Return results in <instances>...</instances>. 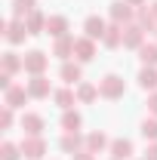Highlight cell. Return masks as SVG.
I'll use <instances>...</instances> for the list:
<instances>
[{
	"instance_id": "cell-1",
	"label": "cell",
	"mask_w": 157,
	"mask_h": 160,
	"mask_svg": "<svg viewBox=\"0 0 157 160\" xmlns=\"http://www.w3.org/2000/svg\"><path fill=\"white\" fill-rule=\"evenodd\" d=\"M99 96L108 102H117L126 96V83H123V77L120 74H105V77L99 80Z\"/></svg>"
},
{
	"instance_id": "cell-2",
	"label": "cell",
	"mask_w": 157,
	"mask_h": 160,
	"mask_svg": "<svg viewBox=\"0 0 157 160\" xmlns=\"http://www.w3.org/2000/svg\"><path fill=\"white\" fill-rule=\"evenodd\" d=\"M108 12H111V22H114V25H123V28L136 22V6H129L126 0H114Z\"/></svg>"
},
{
	"instance_id": "cell-3",
	"label": "cell",
	"mask_w": 157,
	"mask_h": 160,
	"mask_svg": "<svg viewBox=\"0 0 157 160\" xmlns=\"http://www.w3.org/2000/svg\"><path fill=\"white\" fill-rule=\"evenodd\" d=\"M49 68V56L46 52H40V49H31V52H25V74H31V77H37Z\"/></svg>"
},
{
	"instance_id": "cell-4",
	"label": "cell",
	"mask_w": 157,
	"mask_h": 160,
	"mask_svg": "<svg viewBox=\"0 0 157 160\" xmlns=\"http://www.w3.org/2000/svg\"><path fill=\"white\" fill-rule=\"evenodd\" d=\"M22 154L28 160H43L46 157V142H43V136H25L22 139Z\"/></svg>"
},
{
	"instance_id": "cell-5",
	"label": "cell",
	"mask_w": 157,
	"mask_h": 160,
	"mask_svg": "<svg viewBox=\"0 0 157 160\" xmlns=\"http://www.w3.org/2000/svg\"><path fill=\"white\" fill-rule=\"evenodd\" d=\"M0 31L6 34V40L16 46V43H25L28 37V28H25V22L22 19H13V22H0Z\"/></svg>"
},
{
	"instance_id": "cell-6",
	"label": "cell",
	"mask_w": 157,
	"mask_h": 160,
	"mask_svg": "<svg viewBox=\"0 0 157 160\" xmlns=\"http://www.w3.org/2000/svg\"><path fill=\"white\" fill-rule=\"evenodd\" d=\"M28 99H31L28 86H16V83H13V86L3 92V105H6V108H22V105H25Z\"/></svg>"
},
{
	"instance_id": "cell-7",
	"label": "cell",
	"mask_w": 157,
	"mask_h": 160,
	"mask_svg": "<svg viewBox=\"0 0 157 160\" xmlns=\"http://www.w3.org/2000/svg\"><path fill=\"white\" fill-rule=\"evenodd\" d=\"M74 56H77L80 65L93 62V59H96V40H89V37H77V40H74Z\"/></svg>"
},
{
	"instance_id": "cell-8",
	"label": "cell",
	"mask_w": 157,
	"mask_h": 160,
	"mask_svg": "<svg viewBox=\"0 0 157 160\" xmlns=\"http://www.w3.org/2000/svg\"><path fill=\"white\" fill-rule=\"evenodd\" d=\"M59 148L65 151V154L74 157V154H80V151L86 148V139H80V132H65V136L59 139Z\"/></svg>"
},
{
	"instance_id": "cell-9",
	"label": "cell",
	"mask_w": 157,
	"mask_h": 160,
	"mask_svg": "<svg viewBox=\"0 0 157 160\" xmlns=\"http://www.w3.org/2000/svg\"><path fill=\"white\" fill-rule=\"evenodd\" d=\"M28 92H31V99H49V77L46 74H37V77L28 80Z\"/></svg>"
},
{
	"instance_id": "cell-10",
	"label": "cell",
	"mask_w": 157,
	"mask_h": 160,
	"mask_svg": "<svg viewBox=\"0 0 157 160\" xmlns=\"http://www.w3.org/2000/svg\"><path fill=\"white\" fill-rule=\"evenodd\" d=\"M136 25L148 34V31H157V16H154V9L145 3V6H139L136 9Z\"/></svg>"
},
{
	"instance_id": "cell-11",
	"label": "cell",
	"mask_w": 157,
	"mask_h": 160,
	"mask_svg": "<svg viewBox=\"0 0 157 160\" xmlns=\"http://www.w3.org/2000/svg\"><path fill=\"white\" fill-rule=\"evenodd\" d=\"M105 31H108V25H105V19H99V16H89V19L83 22V37H89V40H102Z\"/></svg>"
},
{
	"instance_id": "cell-12",
	"label": "cell",
	"mask_w": 157,
	"mask_h": 160,
	"mask_svg": "<svg viewBox=\"0 0 157 160\" xmlns=\"http://www.w3.org/2000/svg\"><path fill=\"white\" fill-rule=\"evenodd\" d=\"M142 43H145V31L139 28L136 22L126 25V28H123V46H126V49H139Z\"/></svg>"
},
{
	"instance_id": "cell-13",
	"label": "cell",
	"mask_w": 157,
	"mask_h": 160,
	"mask_svg": "<svg viewBox=\"0 0 157 160\" xmlns=\"http://www.w3.org/2000/svg\"><path fill=\"white\" fill-rule=\"evenodd\" d=\"M68 28H71V25H68V19H65V16H49V19H46V34H49V37H68Z\"/></svg>"
},
{
	"instance_id": "cell-14",
	"label": "cell",
	"mask_w": 157,
	"mask_h": 160,
	"mask_svg": "<svg viewBox=\"0 0 157 160\" xmlns=\"http://www.w3.org/2000/svg\"><path fill=\"white\" fill-rule=\"evenodd\" d=\"M59 77L65 80V83H80V80H83V68H80V62H62Z\"/></svg>"
},
{
	"instance_id": "cell-15",
	"label": "cell",
	"mask_w": 157,
	"mask_h": 160,
	"mask_svg": "<svg viewBox=\"0 0 157 160\" xmlns=\"http://www.w3.org/2000/svg\"><path fill=\"white\" fill-rule=\"evenodd\" d=\"M46 19H49V16H43L40 9H34V12L25 19V28H28V34H31V37H34V34H46Z\"/></svg>"
},
{
	"instance_id": "cell-16",
	"label": "cell",
	"mask_w": 157,
	"mask_h": 160,
	"mask_svg": "<svg viewBox=\"0 0 157 160\" xmlns=\"http://www.w3.org/2000/svg\"><path fill=\"white\" fill-rule=\"evenodd\" d=\"M102 43L108 46V49H117V46H123V25H108V31H105V37H102Z\"/></svg>"
},
{
	"instance_id": "cell-17",
	"label": "cell",
	"mask_w": 157,
	"mask_h": 160,
	"mask_svg": "<svg viewBox=\"0 0 157 160\" xmlns=\"http://www.w3.org/2000/svg\"><path fill=\"white\" fill-rule=\"evenodd\" d=\"M43 117L40 114H22V129H25V136H40L43 132Z\"/></svg>"
},
{
	"instance_id": "cell-18",
	"label": "cell",
	"mask_w": 157,
	"mask_h": 160,
	"mask_svg": "<svg viewBox=\"0 0 157 160\" xmlns=\"http://www.w3.org/2000/svg\"><path fill=\"white\" fill-rule=\"evenodd\" d=\"M96 99H99V86L80 80V83H77V102H80V105H93Z\"/></svg>"
},
{
	"instance_id": "cell-19",
	"label": "cell",
	"mask_w": 157,
	"mask_h": 160,
	"mask_svg": "<svg viewBox=\"0 0 157 160\" xmlns=\"http://www.w3.org/2000/svg\"><path fill=\"white\" fill-rule=\"evenodd\" d=\"M53 56L62 59V62H68L71 56H74V37H59L56 46H53Z\"/></svg>"
},
{
	"instance_id": "cell-20",
	"label": "cell",
	"mask_w": 157,
	"mask_h": 160,
	"mask_svg": "<svg viewBox=\"0 0 157 160\" xmlns=\"http://www.w3.org/2000/svg\"><path fill=\"white\" fill-rule=\"evenodd\" d=\"M139 86L145 89V92H157V68H142L139 71Z\"/></svg>"
},
{
	"instance_id": "cell-21",
	"label": "cell",
	"mask_w": 157,
	"mask_h": 160,
	"mask_svg": "<svg viewBox=\"0 0 157 160\" xmlns=\"http://www.w3.org/2000/svg\"><path fill=\"white\" fill-rule=\"evenodd\" d=\"M111 157L114 160H129L133 157V142L129 139H114L111 142Z\"/></svg>"
},
{
	"instance_id": "cell-22",
	"label": "cell",
	"mask_w": 157,
	"mask_h": 160,
	"mask_svg": "<svg viewBox=\"0 0 157 160\" xmlns=\"http://www.w3.org/2000/svg\"><path fill=\"white\" fill-rule=\"evenodd\" d=\"M53 102L59 105L62 111H71V108H74V102H77V92H71V89H65V86H62V89L53 92Z\"/></svg>"
},
{
	"instance_id": "cell-23",
	"label": "cell",
	"mask_w": 157,
	"mask_h": 160,
	"mask_svg": "<svg viewBox=\"0 0 157 160\" xmlns=\"http://www.w3.org/2000/svg\"><path fill=\"white\" fill-rule=\"evenodd\" d=\"M34 9H37V0H13V19L25 22Z\"/></svg>"
},
{
	"instance_id": "cell-24",
	"label": "cell",
	"mask_w": 157,
	"mask_h": 160,
	"mask_svg": "<svg viewBox=\"0 0 157 160\" xmlns=\"http://www.w3.org/2000/svg\"><path fill=\"white\" fill-rule=\"evenodd\" d=\"M3 71H6V74H19V71H25V56L3 52Z\"/></svg>"
},
{
	"instance_id": "cell-25",
	"label": "cell",
	"mask_w": 157,
	"mask_h": 160,
	"mask_svg": "<svg viewBox=\"0 0 157 160\" xmlns=\"http://www.w3.org/2000/svg\"><path fill=\"white\" fill-rule=\"evenodd\" d=\"M80 126H83V117H80L74 108L62 114V129H65V132H80Z\"/></svg>"
},
{
	"instance_id": "cell-26",
	"label": "cell",
	"mask_w": 157,
	"mask_h": 160,
	"mask_svg": "<svg viewBox=\"0 0 157 160\" xmlns=\"http://www.w3.org/2000/svg\"><path fill=\"white\" fill-rule=\"evenodd\" d=\"M105 148H111V142H108L105 132H89V136H86V151L99 154V151H105Z\"/></svg>"
},
{
	"instance_id": "cell-27",
	"label": "cell",
	"mask_w": 157,
	"mask_h": 160,
	"mask_svg": "<svg viewBox=\"0 0 157 160\" xmlns=\"http://www.w3.org/2000/svg\"><path fill=\"white\" fill-rule=\"evenodd\" d=\"M136 52H139V59H142V65L157 68V43H142Z\"/></svg>"
},
{
	"instance_id": "cell-28",
	"label": "cell",
	"mask_w": 157,
	"mask_h": 160,
	"mask_svg": "<svg viewBox=\"0 0 157 160\" xmlns=\"http://www.w3.org/2000/svg\"><path fill=\"white\" fill-rule=\"evenodd\" d=\"M142 139L145 142H157V117L142 120Z\"/></svg>"
},
{
	"instance_id": "cell-29",
	"label": "cell",
	"mask_w": 157,
	"mask_h": 160,
	"mask_svg": "<svg viewBox=\"0 0 157 160\" xmlns=\"http://www.w3.org/2000/svg\"><path fill=\"white\" fill-rule=\"evenodd\" d=\"M22 145H13V142H3L0 145V160H19Z\"/></svg>"
},
{
	"instance_id": "cell-30",
	"label": "cell",
	"mask_w": 157,
	"mask_h": 160,
	"mask_svg": "<svg viewBox=\"0 0 157 160\" xmlns=\"http://www.w3.org/2000/svg\"><path fill=\"white\" fill-rule=\"evenodd\" d=\"M9 126H13V108L3 105V111H0V129H9Z\"/></svg>"
},
{
	"instance_id": "cell-31",
	"label": "cell",
	"mask_w": 157,
	"mask_h": 160,
	"mask_svg": "<svg viewBox=\"0 0 157 160\" xmlns=\"http://www.w3.org/2000/svg\"><path fill=\"white\" fill-rule=\"evenodd\" d=\"M9 86H13V74H6V71H3V74H0V89L6 92Z\"/></svg>"
},
{
	"instance_id": "cell-32",
	"label": "cell",
	"mask_w": 157,
	"mask_h": 160,
	"mask_svg": "<svg viewBox=\"0 0 157 160\" xmlns=\"http://www.w3.org/2000/svg\"><path fill=\"white\" fill-rule=\"evenodd\" d=\"M148 111H151V117H157V92L148 96Z\"/></svg>"
},
{
	"instance_id": "cell-33",
	"label": "cell",
	"mask_w": 157,
	"mask_h": 160,
	"mask_svg": "<svg viewBox=\"0 0 157 160\" xmlns=\"http://www.w3.org/2000/svg\"><path fill=\"white\" fill-rule=\"evenodd\" d=\"M145 160H157V142L148 145V151H145Z\"/></svg>"
},
{
	"instance_id": "cell-34",
	"label": "cell",
	"mask_w": 157,
	"mask_h": 160,
	"mask_svg": "<svg viewBox=\"0 0 157 160\" xmlns=\"http://www.w3.org/2000/svg\"><path fill=\"white\" fill-rule=\"evenodd\" d=\"M74 160H96V154H93V151H86V148H83V151H80V154H74Z\"/></svg>"
},
{
	"instance_id": "cell-35",
	"label": "cell",
	"mask_w": 157,
	"mask_h": 160,
	"mask_svg": "<svg viewBox=\"0 0 157 160\" xmlns=\"http://www.w3.org/2000/svg\"><path fill=\"white\" fill-rule=\"evenodd\" d=\"M126 3H129V6H136V9H139V6H145V0H126Z\"/></svg>"
},
{
	"instance_id": "cell-36",
	"label": "cell",
	"mask_w": 157,
	"mask_h": 160,
	"mask_svg": "<svg viewBox=\"0 0 157 160\" xmlns=\"http://www.w3.org/2000/svg\"><path fill=\"white\" fill-rule=\"evenodd\" d=\"M151 9H154V16H157V0H154V3H151Z\"/></svg>"
},
{
	"instance_id": "cell-37",
	"label": "cell",
	"mask_w": 157,
	"mask_h": 160,
	"mask_svg": "<svg viewBox=\"0 0 157 160\" xmlns=\"http://www.w3.org/2000/svg\"><path fill=\"white\" fill-rule=\"evenodd\" d=\"M154 34H157V31H154Z\"/></svg>"
},
{
	"instance_id": "cell-38",
	"label": "cell",
	"mask_w": 157,
	"mask_h": 160,
	"mask_svg": "<svg viewBox=\"0 0 157 160\" xmlns=\"http://www.w3.org/2000/svg\"><path fill=\"white\" fill-rule=\"evenodd\" d=\"M111 160H114V157H111Z\"/></svg>"
}]
</instances>
